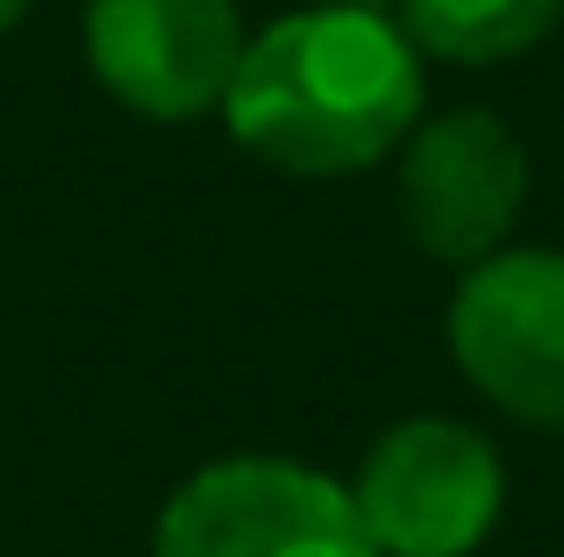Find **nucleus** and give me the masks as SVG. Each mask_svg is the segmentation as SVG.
<instances>
[{"label": "nucleus", "instance_id": "nucleus-1", "mask_svg": "<svg viewBox=\"0 0 564 557\" xmlns=\"http://www.w3.org/2000/svg\"><path fill=\"white\" fill-rule=\"evenodd\" d=\"M429 57L393 14L293 8L243 43L221 122L250 157L293 179H350L408 143L429 108Z\"/></svg>", "mask_w": 564, "mask_h": 557}, {"label": "nucleus", "instance_id": "nucleus-2", "mask_svg": "<svg viewBox=\"0 0 564 557\" xmlns=\"http://www.w3.org/2000/svg\"><path fill=\"white\" fill-rule=\"evenodd\" d=\"M151 557H379L350 487L301 458H215L158 507Z\"/></svg>", "mask_w": 564, "mask_h": 557}, {"label": "nucleus", "instance_id": "nucleus-3", "mask_svg": "<svg viewBox=\"0 0 564 557\" xmlns=\"http://www.w3.org/2000/svg\"><path fill=\"white\" fill-rule=\"evenodd\" d=\"M350 507L379 557H471L500 529L508 465L471 422L408 415L365 450Z\"/></svg>", "mask_w": 564, "mask_h": 557}, {"label": "nucleus", "instance_id": "nucleus-4", "mask_svg": "<svg viewBox=\"0 0 564 557\" xmlns=\"http://www.w3.org/2000/svg\"><path fill=\"white\" fill-rule=\"evenodd\" d=\"M451 358L508 422L564 436V251H494L451 293Z\"/></svg>", "mask_w": 564, "mask_h": 557}, {"label": "nucleus", "instance_id": "nucleus-5", "mask_svg": "<svg viewBox=\"0 0 564 557\" xmlns=\"http://www.w3.org/2000/svg\"><path fill=\"white\" fill-rule=\"evenodd\" d=\"M79 43L94 79L143 122L221 114L250 29L236 0H86Z\"/></svg>", "mask_w": 564, "mask_h": 557}, {"label": "nucleus", "instance_id": "nucleus-6", "mask_svg": "<svg viewBox=\"0 0 564 557\" xmlns=\"http://www.w3.org/2000/svg\"><path fill=\"white\" fill-rule=\"evenodd\" d=\"M529 200V151L500 114L443 108L400 143V222L436 265H479L508 251Z\"/></svg>", "mask_w": 564, "mask_h": 557}, {"label": "nucleus", "instance_id": "nucleus-7", "mask_svg": "<svg viewBox=\"0 0 564 557\" xmlns=\"http://www.w3.org/2000/svg\"><path fill=\"white\" fill-rule=\"evenodd\" d=\"M408 43L443 65H508L564 22V0H400Z\"/></svg>", "mask_w": 564, "mask_h": 557}, {"label": "nucleus", "instance_id": "nucleus-8", "mask_svg": "<svg viewBox=\"0 0 564 557\" xmlns=\"http://www.w3.org/2000/svg\"><path fill=\"white\" fill-rule=\"evenodd\" d=\"M322 8H358V14H400V0H322Z\"/></svg>", "mask_w": 564, "mask_h": 557}, {"label": "nucleus", "instance_id": "nucleus-9", "mask_svg": "<svg viewBox=\"0 0 564 557\" xmlns=\"http://www.w3.org/2000/svg\"><path fill=\"white\" fill-rule=\"evenodd\" d=\"M22 14H29V0H0V36H8V29L22 22Z\"/></svg>", "mask_w": 564, "mask_h": 557}]
</instances>
